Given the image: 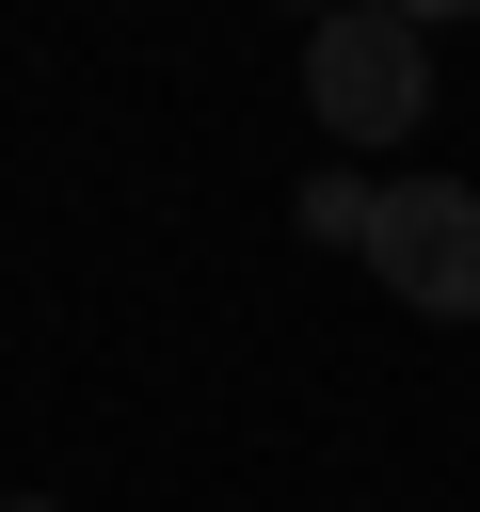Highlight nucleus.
<instances>
[{"label":"nucleus","instance_id":"nucleus-1","mask_svg":"<svg viewBox=\"0 0 480 512\" xmlns=\"http://www.w3.org/2000/svg\"><path fill=\"white\" fill-rule=\"evenodd\" d=\"M304 112H320L336 144H416V128H432V32L384 16V0L320 16V32H304Z\"/></svg>","mask_w":480,"mask_h":512},{"label":"nucleus","instance_id":"nucleus-2","mask_svg":"<svg viewBox=\"0 0 480 512\" xmlns=\"http://www.w3.org/2000/svg\"><path fill=\"white\" fill-rule=\"evenodd\" d=\"M368 272H384L416 320H480V192H464V176H384Z\"/></svg>","mask_w":480,"mask_h":512},{"label":"nucleus","instance_id":"nucleus-3","mask_svg":"<svg viewBox=\"0 0 480 512\" xmlns=\"http://www.w3.org/2000/svg\"><path fill=\"white\" fill-rule=\"evenodd\" d=\"M368 224H384L368 176H304V240H368Z\"/></svg>","mask_w":480,"mask_h":512},{"label":"nucleus","instance_id":"nucleus-4","mask_svg":"<svg viewBox=\"0 0 480 512\" xmlns=\"http://www.w3.org/2000/svg\"><path fill=\"white\" fill-rule=\"evenodd\" d=\"M0 512H48V496H0Z\"/></svg>","mask_w":480,"mask_h":512}]
</instances>
